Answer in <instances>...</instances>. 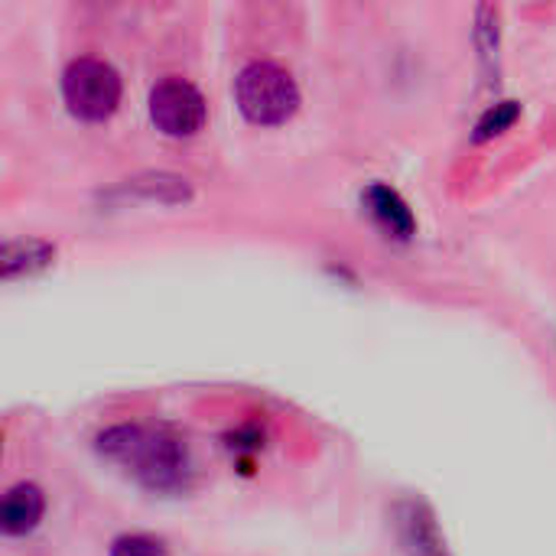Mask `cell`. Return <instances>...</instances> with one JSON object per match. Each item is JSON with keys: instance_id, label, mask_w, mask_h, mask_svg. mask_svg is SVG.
<instances>
[{"instance_id": "1", "label": "cell", "mask_w": 556, "mask_h": 556, "mask_svg": "<svg viewBox=\"0 0 556 556\" xmlns=\"http://www.w3.org/2000/svg\"><path fill=\"white\" fill-rule=\"evenodd\" d=\"M98 450L124 466L134 469V476L156 492H169L186 485L189 459L182 443H176L166 433H150L140 427H114L98 437Z\"/></svg>"}, {"instance_id": "2", "label": "cell", "mask_w": 556, "mask_h": 556, "mask_svg": "<svg viewBox=\"0 0 556 556\" xmlns=\"http://www.w3.org/2000/svg\"><path fill=\"white\" fill-rule=\"evenodd\" d=\"M235 94H238L241 111L257 124H280L300 104L296 81L290 78V72H283L274 62L244 65L235 81Z\"/></svg>"}, {"instance_id": "3", "label": "cell", "mask_w": 556, "mask_h": 556, "mask_svg": "<svg viewBox=\"0 0 556 556\" xmlns=\"http://www.w3.org/2000/svg\"><path fill=\"white\" fill-rule=\"evenodd\" d=\"M62 94L72 114L104 121L121 101V78L101 59H75L62 75Z\"/></svg>"}, {"instance_id": "4", "label": "cell", "mask_w": 556, "mask_h": 556, "mask_svg": "<svg viewBox=\"0 0 556 556\" xmlns=\"http://www.w3.org/2000/svg\"><path fill=\"white\" fill-rule=\"evenodd\" d=\"M150 117L169 137H189L205 121V101L195 85L182 78H163L150 91Z\"/></svg>"}, {"instance_id": "5", "label": "cell", "mask_w": 556, "mask_h": 556, "mask_svg": "<svg viewBox=\"0 0 556 556\" xmlns=\"http://www.w3.org/2000/svg\"><path fill=\"white\" fill-rule=\"evenodd\" d=\"M397 531L407 556H450L433 515L420 502H410L397 511Z\"/></svg>"}, {"instance_id": "6", "label": "cell", "mask_w": 556, "mask_h": 556, "mask_svg": "<svg viewBox=\"0 0 556 556\" xmlns=\"http://www.w3.org/2000/svg\"><path fill=\"white\" fill-rule=\"evenodd\" d=\"M42 511H46V498H42V492H39L33 482L13 485V489L3 495V508H0L3 534H10V538L29 534V531L42 521Z\"/></svg>"}, {"instance_id": "7", "label": "cell", "mask_w": 556, "mask_h": 556, "mask_svg": "<svg viewBox=\"0 0 556 556\" xmlns=\"http://www.w3.org/2000/svg\"><path fill=\"white\" fill-rule=\"evenodd\" d=\"M368 205H371V212H375L394 235L407 238V235L414 231V215H410V208L404 205V199H401L394 189H388V186H371V189H368Z\"/></svg>"}, {"instance_id": "8", "label": "cell", "mask_w": 556, "mask_h": 556, "mask_svg": "<svg viewBox=\"0 0 556 556\" xmlns=\"http://www.w3.org/2000/svg\"><path fill=\"white\" fill-rule=\"evenodd\" d=\"M52 248L42 241H10L3 244V277H16L20 270H33L49 264Z\"/></svg>"}, {"instance_id": "9", "label": "cell", "mask_w": 556, "mask_h": 556, "mask_svg": "<svg viewBox=\"0 0 556 556\" xmlns=\"http://www.w3.org/2000/svg\"><path fill=\"white\" fill-rule=\"evenodd\" d=\"M518 121V104L515 101H502V104H495L482 121H479V140H485V137H495V134H502V130H508L511 124Z\"/></svg>"}, {"instance_id": "10", "label": "cell", "mask_w": 556, "mask_h": 556, "mask_svg": "<svg viewBox=\"0 0 556 556\" xmlns=\"http://www.w3.org/2000/svg\"><path fill=\"white\" fill-rule=\"evenodd\" d=\"M111 556H169L166 547L143 534H124L111 544Z\"/></svg>"}]
</instances>
